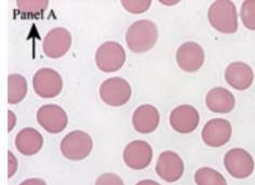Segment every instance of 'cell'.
Returning <instances> with one entry per match:
<instances>
[{"instance_id": "cell-14", "label": "cell", "mask_w": 255, "mask_h": 185, "mask_svg": "<svg viewBox=\"0 0 255 185\" xmlns=\"http://www.w3.org/2000/svg\"><path fill=\"white\" fill-rule=\"evenodd\" d=\"M199 113L193 106L182 105L172 110L170 114V125L180 133L193 132L198 127Z\"/></svg>"}, {"instance_id": "cell-13", "label": "cell", "mask_w": 255, "mask_h": 185, "mask_svg": "<svg viewBox=\"0 0 255 185\" xmlns=\"http://www.w3.org/2000/svg\"><path fill=\"white\" fill-rule=\"evenodd\" d=\"M156 172L165 182H176L184 174V163L175 152L165 151L158 157Z\"/></svg>"}, {"instance_id": "cell-16", "label": "cell", "mask_w": 255, "mask_h": 185, "mask_svg": "<svg viewBox=\"0 0 255 185\" xmlns=\"http://www.w3.org/2000/svg\"><path fill=\"white\" fill-rule=\"evenodd\" d=\"M160 122V114L154 106H139L133 113L132 124L139 133H150L157 129Z\"/></svg>"}, {"instance_id": "cell-15", "label": "cell", "mask_w": 255, "mask_h": 185, "mask_svg": "<svg viewBox=\"0 0 255 185\" xmlns=\"http://www.w3.org/2000/svg\"><path fill=\"white\" fill-rule=\"evenodd\" d=\"M225 80L229 85L238 91H246L252 85L254 73L246 62H235L226 68Z\"/></svg>"}, {"instance_id": "cell-2", "label": "cell", "mask_w": 255, "mask_h": 185, "mask_svg": "<svg viewBox=\"0 0 255 185\" xmlns=\"http://www.w3.org/2000/svg\"><path fill=\"white\" fill-rule=\"evenodd\" d=\"M208 18L211 26L223 34H235L238 30V14L234 2L218 0L210 5Z\"/></svg>"}, {"instance_id": "cell-18", "label": "cell", "mask_w": 255, "mask_h": 185, "mask_svg": "<svg viewBox=\"0 0 255 185\" xmlns=\"http://www.w3.org/2000/svg\"><path fill=\"white\" fill-rule=\"evenodd\" d=\"M206 104L210 110L215 113H229L236 105L234 95L224 87H214L208 92Z\"/></svg>"}, {"instance_id": "cell-28", "label": "cell", "mask_w": 255, "mask_h": 185, "mask_svg": "<svg viewBox=\"0 0 255 185\" xmlns=\"http://www.w3.org/2000/svg\"><path fill=\"white\" fill-rule=\"evenodd\" d=\"M135 185H161L154 180H143L137 182Z\"/></svg>"}, {"instance_id": "cell-20", "label": "cell", "mask_w": 255, "mask_h": 185, "mask_svg": "<svg viewBox=\"0 0 255 185\" xmlns=\"http://www.w3.org/2000/svg\"><path fill=\"white\" fill-rule=\"evenodd\" d=\"M195 182L197 185H227L226 179L215 169L203 167L196 171Z\"/></svg>"}, {"instance_id": "cell-22", "label": "cell", "mask_w": 255, "mask_h": 185, "mask_svg": "<svg viewBox=\"0 0 255 185\" xmlns=\"http://www.w3.org/2000/svg\"><path fill=\"white\" fill-rule=\"evenodd\" d=\"M240 17L245 27L255 30V0H246L241 5Z\"/></svg>"}, {"instance_id": "cell-25", "label": "cell", "mask_w": 255, "mask_h": 185, "mask_svg": "<svg viewBox=\"0 0 255 185\" xmlns=\"http://www.w3.org/2000/svg\"><path fill=\"white\" fill-rule=\"evenodd\" d=\"M17 170V159L11 151L8 152V178H12Z\"/></svg>"}, {"instance_id": "cell-1", "label": "cell", "mask_w": 255, "mask_h": 185, "mask_svg": "<svg viewBox=\"0 0 255 185\" xmlns=\"http://www.w3.org/2000/svg\"><path fill=\"white\" fill-rule=\"evenodd\" d=\"M158 40V28L155 23L141 20L133 23L126 35V41L132 52L145 53L154 48Z\"/></svg>"}, {"instance_id": "cell-19", "label": "cell", "mask_w": 255, "mask_h": 185, "mask_svg": "<svg viewBox=\"0 0 255 185\" xmlns=\"http://www.w3.org/2000/svg\"><path fill=\"white\" fill-rule=\"evenodd\" d=\"M27 94V81L21 74H9L8 76V103L16 105Z\"/></svg>"}, {"instance_id": "cell-8", "label": "cell", "mask_w": 255, "mask_h": 185, "mask_svg": "<svg viewBox=\"0 0 255 185\" xmlns=\"http://www.w3.org/2000/svg\"><path fill=\"white\" fill-rule=\"evenodd\" d=\"M224 166L228 174L236 179H246L253 174L254 161L244 149H232L224 157Z\"/></svg>"}, {"instance_id": "cell-23", "label": "cell", "mask_w": 255, "mask_h": 185, "mask_svg": "<svg viewBox=\"0 0 255 185\" xmlns=\"http://www.w3.org/2000/svg\"><path fill=\"white\" fill-rule=\"evenodd\" d=\"M121 4L132 14H139L147 11L151 5L150 0H123Z\"/></svg>"}, {"instance_id": "cell-3", "label": "cell", "mask_w": 255, "mask_h": 185, "mask_svg": "<svg viewBox=\"0 0 255 185\" xmlns=\"http://www.w3.org/2000/svg\"><path fill=\"white\" fill-rule=\"evenodd\" d=\"M93 141L89 133L82 130L68 132L61 142V152L63 156L69 161L78 162L91 154Z\"/></svg>"}, {"instance_id": "cell-10", "label": "cell", "mask_w": 255, "mask_h": 185, "mask_svg": "<svg viewBox=\"0 0 255 185\" xmlns=\"http://www.w3.org/2000/svg\"><path fill=\"white\" fill-rule=\"evenodd\" d=\"M232 132V125L227 120L213 119L203 127L201 136L207 145L211 148H220L231 140Z\"/></svg>"}, {"instance_id": "cell-6", "label": "cell", "mask_w": 255, "mask_h": 185, "mask_svg": "<svg viewBox=\"0 0 255 185\" xmlns=\"http://www.w3.org/2000/svg\"><path fill=\"white\" fill-rule=\"evenodd\" d=\"M33 87L39 97L54 98L62 92L63 79L54 69L41 68L34 75Z\"/></svg>"}, {"instance_id": "cell-4", "label": "cell", "mask_w": 255, "mask_h": 185, "mask_svg": "<svg viewBox=\"0 0 255 185\" xmlns=\"http://www.w3.org/2000/svg\"><path fill=\"white\" fill-rule=\"evenodd\" d=\"M126 51L120 43L107 41L100 46L95 53V62L101 71L106 73L116 72L126 62Z\"/></svg>"}, {"instance_id": "cell-7", "label": "cell", "mask_w": 255, "mask_h": 185, "mask_svg": "<svg viewBox=\"0 0 255 185\" xmlns=\"http://www.w3.org/2000/svg\"><path fill=\"white\" fill-rule=\"evenodd\" d=\"M72 34L66 28L56 27L51 29L42 42L43 53L49 59H60L72 47Z\"/></svg>"}, {"instance_id": "cell-17", "label": "cell", "mask_w": 255, "mask_h": 185, "mask_svg": "<svg viewBox=\"0 0 255 185\" xmlns=\"http://www.w3.org/2000/svg\"><path fill=\"white\" fill-rule=\"evenodd\" d=\"M14 143L15 148L21 154L31 156L37 154L42 149L43 138L37 129L27 127V128H24L17 133Z\"/></svg>"}, {"instance_id": "cell-24", "label": "cell", "mask_w": 255, "mask_h": 185, "mask_svg": "<svg viewBox=\"0 0 255 185\" xmlns=\"http://www.w3.org/2000/svg\"><path fill=\"white\" fill-rule=\"evenodd\" d=\"M95 185H125V183L123 179L116 174L107 172V174H103L97 179Z\"/></svg>"}, {"instance_id": "cell-26", "label": "cell", "mask_w": 255, "mask_h": 185, "mask_svg": "<svg viewBox=\"0 0 255 185\" xmlns=\"http://www.w3.org/2000/svg\"><path fill=\"white\" fill-rule=\"evenodd\" d=\"M20 185H47L46 181L42 180V179L33 178V179H27V180L23 181Z\"/></svg>"}, {"instance_id": "cell-11", "label": "cell", "mask_w": 255, "mask_h": 185, "mask_svg": "<svg viewBox=\"0 0 255 185\" xmlns=\"http://www.w3.org/2000/svg\"><path fill=\"white\" fill-rule=\"evenodd\" d=\"M124 162L128 167L141 170L148 167L152 159V149L143 140H135L128 144L124 150Z\"/></svg>"}, {"instance_id": "cell-21", "label": "cell", "mask_w": 255, "mask_h": 185, "mask_svg": "<svg viewBox=\"0 0 255 185\" xmlns=\"http://www.w3.org/2000/svg\"><path fill=\"white\" fill-rule=\"evenodd\" d=\"M17 9L26 15H41L48 9V0H17Z\"/></svg>"}, {"instance_id": "cell-27", "label": "cell", "mask_w": 255, "mask_h": 185, "mask_svg": "<svg viewBox=\"0 0 255 185\" xmlns=\"http://www.w3.org/2000/svg\"><path fill=\"white\" fill-rule=\"evenodd\" d=\"M16 124V118H15V114L12 112L11 110L8 111V131H12V129L15 127Z\"/></svg>"}, {"instance_id": "cell-9", "label": "cell", "mask_w": 255, "mask_h": 185, "mask_svg": "<svg viewBox=\"0 0 255 185\" xmlns=\"http://www.w3.org/2000/svg\"><path fill=\"white\" fill-rule=\"evenodd\" d=\"M37 122L50 133H60L66 128L68 118L65 110L56 105H44L37 111Z\"/></svg>"}, {"instance_id": "cell-5", "label": "cell", "mask_w": 255, "mask_h": 185, "mask_svg": "<svg viewBox=\"0 0 255 185\" xmlns=\"http://www.w3.org/2000/svg\"><path fill=\"white\" fill-rule=\"evenodd\" d=\"M131 85L124 78L114 76L105 80L100 86L101 99L108 106L121 107L130 100Z\"/></svg>"}, {"instance_id": "cell-12", "label": "cell", "mask_w": 255, "mask_h": 185, "mask_svg": "<svg viewBox=\"0 0 255 185\" xmlns=\"http://www.w3.org/2000/svg\"><path fill=\"white\" fill-rule=\"evenodd\" d=\"M177 66L186 72H196L205 62V51L196 42H186L177 49Z\"/></svg>"}]
</instances>
